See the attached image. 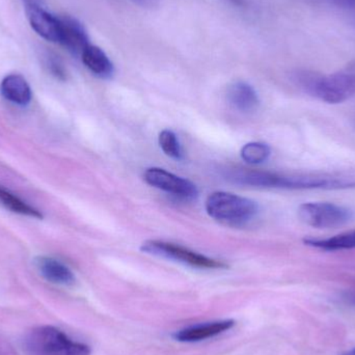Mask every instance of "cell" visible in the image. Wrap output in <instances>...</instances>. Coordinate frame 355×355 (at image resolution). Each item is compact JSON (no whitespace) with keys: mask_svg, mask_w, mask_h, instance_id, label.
<instances>
[{"mask_svg":"<svg viewBox=\"0 0 355 355\" xmlns=\"http://www.w3.org/2000/svg\"><path fill=\"white\" fill-rule=\"evenodd\" d=\"M235 181L256 187L279 189H355L354 178L327 173H277L239 171L232 175Z\"/></svg>","mask_w":355,"mask_h":355,"instance_id":"obj_1","label":"cell"},{"mask_svg":"<svg viewBox=\"0 0 355 355\" xmlns=\"http://www.w3.org/2000/svg\"><path fill=\"white\" fill-rule=\"evenodd\" d=\"M293 78L296 85L312 97L329 104L342 103L355 96V60L331 74L298 70Z\"/></svg>","mask_w":355,"mask_h":355,"instance_id":"obj_2","label":"cell"},{"mask_svg":"<svg viewBox=\"0 0 355 355\" xmlns=\"http://www.w3.org/2000/svg\"><path fill=\"white\" fill-rule=\"evenodd\" d=\"M22 347L27 355H89L91 348L69 338L49 325L35 327L24 336Z\"/></svg>","mask_w":355,"mask_h":355,"instance_id":"obj_3","label":"cell"},{"mask_svg":"<svg viewBox=\"0 0 355 355\" xmlns=\"http://www.w3.org/2000/svg\"><path fill=\"white\" fill-rule=\"evenodd\" d=\"M207 213L215 220L231 225H245L258 213V205L237 194L216 191L206 200Z\"/></svg>","mask_w":355,"mask_h":355,"instance_id":"obj_4","label":"cell"},{"mask_svg":"<svg viewBox=\"0 0 355 355\" xmlns=\"http://www.w3.org/2000/svg\"><path fill=\"white\" fill-rule=\"evenodd\" d=\"M141 250L147 254L154 256L164 257L171 260L184 263L189 266L202 269H223L227 268V265L221 261L209 258L204 254L193 252L189 248H184L179 244L172 242L160 241V240H149L144 242Z\"/></svg>","mask_w":355,"mask_h":355,"instance_id":"obj_5","label":"cell"},{"mask_svg":"<svg viewBox=\"0 0 355 355\" xmlns=\"http://www.w3.org/2000/svg\"><path fill=\"white\" fill-rule=\"evenodd\" d=\"M300 219L311 227L333 229L347 225L354 213L350 209L333 202H306L298 209Z\"/></svg>","mask_w":355,"mask_h":355,"instance_id":"obj_6","label":"cell"},{"mask_svg":"<svg viewBox=\"0 0 355 355\" xmlns=\"http://www.w3.org/2000/svg\"><path fill=\"white\" fill-rule=\"evenodd\" d=\"M25 12L31 28L43 39L60 44L62 40V17L52 15L40 6L37 0H24Z\"/></svg>","mask_w":355,"mask_h":355,"instance_id":"obj_7","label":"cell"},{"mask_svg":"<svg viewBox=\"0 0 355 355\" xmlns=\"http://www.w3.org/2000/svg\"><path fill=\"white\" fill-rule=\"evenodd\" d=\"M144 178L149 185L184 200H192L198 194L196 186L191 181L185 178L176 176L164 168H148L144 174Z\"/></svg>","mask_w":355,"mask_h":355,"instance_id":"obj_8","label":"cell"},{"mask_svg":"<svg viewBox=\"0 0 355 355\" xmlns=\"http://www.w3.org/2000/svg\"><path fill=\"white\" fill-rule=\"evenodd\" d=\"M35 266L40 275L54 285L71 286L75 283V275L64 263L52 257L35 258Z\"/></svg>","mask_w":355,"mask_h":355,"instance_id":"obj_9","label":"cell"},{"mask_svg":"<svg viewBox=\"0 0 355 355\" xmlns=\"http://www.w3.org/2000/svg\"><path fill=\"white\" fill-rule=\"evenodd\" d=\"M235 325L234 320L215 321V322L206 323V324L196 325L187 327L177 331L174 335L175 340L184 343H193L202 340L216 337L220 334L225 333L233 329Z\"/></svg>","mask_w":355,"mask_h":355,"instance_id":"obj_10","label":"cell"},{"mask_svg":"<svg viewBox=\"0 0 355 355\" xmlns=\"http://www.w3.org/2000/svg\"><path fill=\"white\" fill-rule=\"evenodd\" d=\"M227 101L238 112L248 114L259 107L260 100L254 87L243 81H237L227 89Z\"/></svg>","mask_w":355,"mask_h":355,"instance_id":"obj_11","label":"cell"},{"mask_svg":"<svg viewBox=\"0 0 355 355\" xmlns=\"http://www.w3.org/2000/svg\"><path fill=\"white\" fill-rule=\"evenodd\" d=\"M0 93L4 99L21 106L29 104L33 98L31 85L24 77L19 74H10L4 77L0 83Z\"/></svg>","mask_w":355,"mask_h":355,"instance_id":"obj_12","label":"cell"},{"mask_svg":"<svg viewBox=\"0 0 355 355\" xmlns=\"http://www.w3.org/2000/svg\"><path fill=\"white\" fill-rule=\"evenodd\" d=\"M62 23L60 45L66 47L72 53L80 54L89 44L85 27L71 17H62Z\"/></svg>","mask_w":355,"mask_h":355,"instance_id":"obj_13","label":"cell"},{"mask_svg":"<svg viewBox=\"0 0 355 355\" xmlns=\"http://www.w3.org/2000/svg\"><path fill=\"white\" fill-rule=\"evenodd\" d=\"M85 66L96 76L101 78H110L114 74V64L105 52L89 43L80 53Z\"/></svg>","mask_w":355,"mask_h":355,"instance_id":"obj_14","label":"cell"},{"mask_svg":"<svg viewBox=\"0 0 355 355\" xmlns=\"http://www.w3.org/2000/svg\"><path fill=\"white\" fill-rule=\"evenodd\" d=\"M0 205L6 210L16 214L23 215V216L33 217V218L42 219L44 217L43 213L31 206L28 202H25L22 198L12 193L10 190L0 185Z\"/></svg>","mask_w":355,"mask_h":355,"instance_id":"obj_15","label":"cell"},{"mask_svg":"<svg viewBox=\"0 0 355 355\" xmlns=\"http://www.w3.org/2000/svg\"><path fill=\"white\" fill-rule=\"evenodd\" d=\"M304 243L312 248H319L322 250H354L355 248V230L354 231L345 232V233L339 234L331 238L325 239H315V238H308L304 239Z\"/></svg>","mask_w":355,"mask_h":355,"instance_id":"obj_16","label":"cell"},{"mask_svg":"<svg viewBox=\"0 0 355 355\" xmlns=\"http://www.w3.org/2000/svg\"><path fill=\"white\" fill-rule=\"evenodd\" d=\"M270 148L263 143H248L241 149V157L246 164H260L266 162L270 156Z\"/></svg>","mask_w":355,"mask_h":355,"instance_id":"obj_17","label":"cell"},{"mask_svg":"<svg viewBox=\"0 0 355 355\" xmlns=\"http://www.w3.org/2000/svg\"><path fill=\"white\" fill-rule=\"evenodd\" d=\"M159 145L162 151L174 158V159H181L182 150L180 146L179 141H178L177 135L173 131L164 130L159 135Z\"/></svg>","mask_w":355,"mask_h":355,"instance_id":"obj_18","label":"cell"},{"mask_svg":"<svg viewBox=\"0 0 355 355\" xmlns=\"http://www.w3.org/2000/svg\"><path fill=\"white\" fill-rule=\"evenodd\" d=\"M331 6L343 10H355V0H327Z\"/></svg>","mask_w":355,"mask_h":355,"instance_id":"obj_19","label":"cell"},{"mask_svg":"<svg viewBox=\"0 0 355 355\" xmlns=\"http://www.w3.org/2000/svg\"><path fill=\"white\" fill-rule=\"evenodd\" d=\"M48 64H49L50 71L55 75L56 77H60V78H62L64 76V69L60 66L58 60H52L50 58L49 62H48Z\"/></svg>","mask_w":355,"mask_h":355,"instance_id":"obj_20","label":"cell"},{"mask_svg":"<svg viewBox=\"0 0 355 355\" xmlns=\"http://www.w3.org/2000/svg\"><path fill=\"white\" fill-rule=\"evenodd\" d=\"M139 6H146V8H152L157 3L158 0H131Z\"/></svg>","mask_w":355,"mask_h":355,"instance_id":"obj_21","label":"cell"},{"mask_svg":"<svg viewBox=\"0 0 355 355\" xmlns=\"http://www.w3.org/2000/svg\"><path fill=\"white\" fill-rule=\"evenodd\" d=\"M343 355H355V348L354 349L350 350V352H346V354Z\"/></svg>","mask_w":355,"mask_h":355,"instance_id":"obj_22","label":"cell"}]
</instances>
